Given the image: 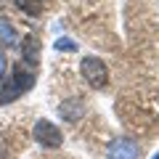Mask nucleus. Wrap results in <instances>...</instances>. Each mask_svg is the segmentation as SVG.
<instances>
[{
	"mask_svg": "<svg viewBox=\"0 0 159 159\" xmlns=\"http://www.w3.org/2000/svg\"><path fill=\"white\" fill-rule=\"evenodd\" d=\"M80 69H82V74H85V80H88L90 88L98 90V88L109 85V69H106V64H103L98 56H85L82 64H80Z\"/></svg>",
	"mask_w": 159,
	"mask_h": 159,
	"instance_id": "nucleus-1",
	"label": "nucleus"
},
{
	"mask_svg": "<svg viewBox=\"0 0 159 159\" xmlns=\"http://www.w3.org/2000/svg\"><path fill=\"white\" fill-rule=\"evenodd\" d=\"M8 90L0 96V101H13L16 96H21V93H27L29 88L34 85V74L29 72V69H24L21 64H16V69H13V80L8 82Z\"/></svg>",
	"mask_w": 159,
	"mask_h": 159,
	"instance_id": "nucleus-2",
	"label": "nucleus"
},
{
	"mask_svg": "<svg viewBox=\"0 0 159 159\" xmlns=\"http://www.w3.org/2000/svg\"><path fill=\"white\" fill-rule=\"evenodd\" d=\"M106 157L109 159H141V146L133 138L122 135L106 143Z\"/></svg>",
	"mask_w": 159,
	"mask_h": 159,
	"instance_id": "nucleus-3",
	"label": "nucleus"
},
{
	"mask_svg": "<svg viewBox=\"0 0 159 159\" xmlns=\"http://www.w3.org/2000/svg\"><path fill=\"white\" fill-rule=\"evenodd\" d=\"M32 135H34V141H37L40 146H45V148H58L64 143L61 130H58L53 122H48V119H40L37 125H34Z\"/></svg>",
	"mask_w": 159,
	"mask_h": 159,
	"instance_id": "nucleus-4",
	"label": "nucleus"
},
{
	"mask_svg": "<svg viewBox=\"0 0 159 159\" xmlns=\"http://www.w3.org/2000/svg\"><path fill=\"white\" fill-rule=\"evenodd\" d=\"M61 117L66 122H77L80 117H85V101H80V98H72V101H64L61 103Z\"/></svg>",
	"mask_w": 159,
	"mask_h": 159,
	"instance_id": "nucleus-5",
	"label": "nucleus"
},
{
	"mask_svg": "<svg viewBox=\"0 0 159 159\" xmlns=\"http://www.w3.org/2000/svg\"><path fill=\"white\" fill-rule=\"evenodd\" d=\"M0 43H6V45L16 48L19 45V32L13 29V24L8 19H0Z\"/></svg>",
	"mask_w": 159,
	"mask_h": 159,
	"instance_id": "nucleus-6",
	"label": "nucleus"
},
{
	"mask_svg": "<svg viewBox=\"0 0 159 159\" xmlns=\"http://www.w3.org/2000/svg\"><path fill=\"white\" fill-rule=\"evenodd\" d=\"M16 8L27 16H40L43 13V0H16Z\"/></svg>",
	"mask_w": 159,
	"mask_h": 159,
	"instance_id": "nucleus-7",
	"label": "nucleus"
},
{
	"mask_svg": "<svg viewBox=\"0 0 159 159\" xmlns=\"http://www.w3.org/2000/svg\"><path fill=\"white\" fill-rule=\"evenodd\" d=\"M21 58H24L27 64H37V40H34V37H29L27 43H24Z\"/></svg>",
	"mask_w": 159,
	"mask_h": 159,
	"instance_id": "nucleus-8",
	"label": "nucleus"
},
{
	"mask_svg": "<svg viewBox=\"0 0 159 159\" xmlns=\"http://www.w3.org/2000/svg\"><path fill=\"white\" fill-rule=\"evenodd\" d=\"M56 48H58V51H77V43L69 40V37H58L56 40Z\"/></svg>",
	"mask_w": 159,
	"mask_h": 159,
	"instance_id": "nucleus-9",
	"label": "nucleus"
},
{
	"mask_svg": "<svg viewBox=\"0 0 159 159\" xmlns=\"http://www.w3.org/2000/svg\"><path fill=\"white\" fill-rule=\"evenodd\" d=\"M3 77H6V53L0 51V82H3Z\"/></svg>",
	"mask_w": 159,
	"mask_h": 159,
	"instance_id": "nucleus-10",
	"label": "nucleus"
},
{
	"mask_svg": "<svg viewBox=\"0 0 159 159\" xmlns=\"http://www.w3.org/2000/svg\"><path fill=\"white\" fill-rule=\"evenodd\" d=\"M8 157V148H6V138L0 135V159H6Z\"/></svg>",
	"mask_w": 159,
	"mask_h": 159,
	"instance_id": "nucleus-11",
	"label": "nucleus"
},
{
	"mask_svg": "<svg viewBox=\"0 0 159 159\" xmlns=\"http://www.w3.org/2000/svg\"><path fill=\"white\" fill-rule=\"evenodd\" d=\"M154 159H159V151H157V154H154Z\"/></svg>",
	"mask_w": 159,
	"mask_h": 159,
	"instance_id": "nucleus-12",
	"label": "nucleus"
}]
</instances>
